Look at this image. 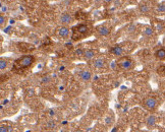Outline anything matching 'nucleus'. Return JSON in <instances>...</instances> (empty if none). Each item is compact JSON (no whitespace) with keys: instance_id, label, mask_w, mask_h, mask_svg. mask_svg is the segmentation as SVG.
<instances>
[{"instance_id":"28","label":"nucleus","mask_w":165,"mask_h":132,"mask_svg":"<svg viewBox=\"0 0 165 132\" xmlns=\"http://www.w3.org/2000/svg\"><path fill=\"white\" fill-rule=\"evenodd\" d=\"M100 1H101V0H95V3H99Z\"/></svg>"},{"instance_id":"5","label":"nucleus","mask_w":165,"mask_h":132,"mask_svg":"<svg viewBox=\"0 0 165 132\" xmlns=\"http://www.w3.org/2000/svg\"><path fill=\"white\" fill-rule=\"evenodd\" d=\"M142 34L146 39H149V40L155 39V37H156V32L154 30V28H152L150 26L144 27L143 30H142Z\"/></svg>"},{"instance_id":"17","label":"nucleus","mask_w":165,"mask_h":132,"mask_svg":"<svg viewBox=\"0 0 165 132\" xmlns=\"http://www.w3.org/2000/svg\"><path fill=\"white\" fill-rule=\"evenodd\" d=\"M156 11L158 13H165V3H160L156 6Z\"/></svg>"},{"instance_id":"18","label":"nucleus","mask_w":165,"mask_h":132,"mask_svg":"<svg viewBox=\"0 0 165 132\" xmlns=\"http://www.w3.org/2000/svg\"><path fill=\"white\" fill-rule=\"evenodd\" d=\"M7 65H8V62L7 60H4V59H1V61H0V70L3 72L4 70H5L7 68Z\"/></svg>"},{"instance_id":"12","label":"nucleus","mask_w":165,"mask_h":132,"mask_svg":"<svg viewBox=\"0 0 165 132\" xmlns=\"http://www.w3.org/2000/svg\"><path fill=\"white\" fill-rule=\"evenodd\" d=\"M95 55H96V53H95V50L93 49H88V50H86L85 53H84V59L86 61H90L92 60L93 58H95Z\"/></svg>"},{"instance_id":"1","label":"nucleus","mask_w":165,"mask_h":132,"mask_svg":"<svg viewBox=\"0 0 165 132\" xmlns=\"http://www.w3.org/2000/svg\"><path fill=\"white\" fill-rule=\"evenodd\" d=\"M91 34L90 32V28L87 26V24L84 23H81V24H77V26L73 27L72 28V40L73 41H79L88 37Z\"/></svg>"},{"instance_id":"9","label":"nucleus","mask_w":165,"mask_h":132,"mask_svg":"<svg viewBox=\"0 0 165 132\" xmlns=\"http://www.w3.org/2000/svg\"><path fill=\"white\" fill-rule=\"evenodd\" d=\"M96 32L100 36H104L105 37V36H108L109 35L110 30L106 26H103V24H101V26H98L96 28Z\"/></svg>"},{"instance_id":"30","label":"nucleus","mask_w":165,"mask_h":132,"mask_svg":"<svg viewBox=\"0 0 165 132\" xmlns=\"http://www.w3.org/2000/svg\"><path fill=\"white\" fill-rule=\"evenodd\" d=\"M130 1H136V0H130Z\"/></svg>"},{"instance_id":"3","label":"nucleus","mask_w":165,"mask_h":132,"mask_svg":"<svg viewBox=\"0 0 165 132\" xmlns=\"http://www.w3.org/2000/svg\"><path fill=\"white\" fill-rule=\"evenodd\" d=\"M117 65L120 67L122 70H125V71H129V70H131L134 68V61L131 60L129 57H120L119 60L117 61Z\"/></svg>"},{"instance_id":"27","label":"nucleus","mask_w":165,"mask_h":132,"mask_svg":"<svg viewBox=\"0 0 165 132\" xmlns=\"http://www.w3.org/2000/svg\"><path fill=\"white\" fill-rule=\"evenodd\" d=\"M104 1V3H106V4H109V3H111L113 1V0H103Z\"/></svg>"},{"instance_id":"19","label":"nucleus","mask_w":165,"mask_h":132,"mask_svg":"<svg viewBox=\"0 0 165 132\" xmlns=\"http://www.w3.org/2000/svg\"><path fill=\"white\" fill-rule=\"evenodd\" d=\"M46 127L48 129H54V128H56V123L54 121L50 120L46 123Z\"/></svg>"},{"instance_id":"8","label":"nucleus","mask_w":165,"mask_h":132,"mask_svg":"<svg viewBox=\"0 0 165 132\" xmlns=\"http://www.w3.org/2000/svg\"><path fill=\"white\" fill-rule=\"evenodd\" d=\"M110 52L112 53L113 55L115 56H118V57H121L123 54H125V50H123V48L121 46H119V45H117V46H114L110 49Z\"/></svg>"},{"instance_id":"11","label":"nucleus","mask_w":165,"mask_h":132,"mask_svg":"<svg viewBox=\"0 0 165 132\" xmlns=\"http://www.w3.org/2000/svg\"><path fill=\"white\" fill-rule=\"evenodd\" d=\"M57 34H58L60 38H63V39L67 38L69 36V28L67 27H61L58 28V31H57Z\"/></svg>"},{"instance_id":"21","label":"nucleus","mask_w":165,"mask_h":132,"mask_svg":"<svg viewBox=\"0 0 165 132\" xmlns=\"http://www.w3.org/2000/svg\"><path fill=\"white\" fill-rule=\"evenodd\" d=\"M84 53H85V51L82 50V49H77V50L75 51V55L77 57H82V56H84Z\"/></svg>"},{"instance_id":"7","label":"nucleus","mask_w":165,"mask_h":132,"mask_svg":"<svg viewBox=\"0 0 165 132\" xmlns=\"http://www.w3.org/2000/svg\"><path fill=\"white\" fill-rule=\"evenodd\" d=\"M91 78H92V73L89 70H82L80 73V79L84 82L89 81Z\"/></svg>"},{"instance_id":"6","label":"nucleus","mask_w":165,"mask_h":132,"mask_svg":"<svg viewBox=\"0 0 165 132\" xmlns=\"http://www.w3.org/2000/svg\"><path fill=\"white\" fill-rule=\"evenodd\" d=\"M59 23L62 24V26H67L73 22V18L68 13H62L59 16Z\"/></svg>"},{"instance_id":"15","label":"nucleus","mask_w":165,"mask_h":132,"mask_svg":"<svg viewBox=\"0 0 165 132\" xmlns=\"http://www.w3.org/2000/svg\"><path fill=\"white\" fill-rule=\"evenodd\" d=\"M146 124L148 127H153L156 124V117L154 115H150L148 116V118L146 119Z\"/></svg>"},{"instance_id":"4","label":"nucleus","mask_w":165,"mask_h":132,"mask_svg":"<svg viewBox=\"0 0 165 132\" xmlns=\"http://www.w3.org/2000/svg\"><path fill=\"white\" fill-rule=\"evenodd\" d=\"M143 105H144V107H145L147 110L154 111L158 107V101L156 100L155 98H153V97H148V98L145 99V100H144Z\"/></svg>"},{"instance_id":"2","label":"nucleus","mask_w":165,"mask_h":132,"mask_svg":"<svg viewBox=\"0 0 165 132\" xmlns=\"http://www.w3.org/2000/svg\"><path fill=\"white\" fill-rule=\"evenodd\" d=\"M34 61H35V58L32 55H26L16 60L15 65L19 69H27L34 63Z\"/></svg>"},{"instance_id":"22","label":"nucleus","mask_w":165,"mask_h":132,"mask_svg":"<svg viewBox=\"0 0 165 132\" xmlns=\"http://www.w3.org/2000/svg\"><path fill=\"white\" fill-rule=\"evenodd\" d=\"M5 23H6V18H4L3 15H1V16H0V24H1V26H3V24Z\"/></svg>"},{"instance_id":"25","label":"nucleus","mask_w":165,"mask_h":132,"mask_svg":"<svg viewBox=\"0 0 165 132\" xmlns=\"http://www.w3.org/2000/svg\"><path fill=\"white\" fill-rule=\"evenodd\" d=\"M0 131L1 132H7V131H9V129H7V127H4V125H2L1 127H0Z\"/></svg>"},{"instance_id":"10","label":"nucleus","mask_w":165,"mask_h":132,"mask_svg":"<svg viewBox=\"0 0 165 132\" xmlns=\"http://www.w3.org/2000/svg\"><path fill=\"white\" fill-rule=\"evenodd\" d=\"M93 67L96 69H102L105 66V59L103 58H97L93 61Z\"/></svg>"},{"instance_id":"16","label":"nucleus","mask_w":165,"mask_h":132,"mask_svg":"<svg viewBox=\"0 0 165 132\" xmlns=\"http://www.w3.org/2000/svg\"><path fill=\"white\" fill-rule=\"evenodd\" d=\"M139 9H140V11H141V13H143V14H148L150 12V7L146 3L141 4V5L139 6Z\"/></svg>"},{"instance_id":"23","label":"nucleus","mask_w":165,"mask_h":132,"mask_svg":"<svg viewBox=\"0 0 165 132\" xmlns=\"http://www.w3.org/2000/svg\"><path fill=\"white\" fill-rule=\"evenodd\" d=\"M7 6L6 5H4V4H1V13H4V12H6L7 11Z\"/></svg>"},{"instance_id":"14","label":"nucleus","mask_w":165,"mask_h":132,"mask_svg":"<svg viewBox=\"0 0 165 132\" xmlns=\"http://www.w3.org/2000/svg\"><path fill=\"white\" fill-rule=\"evenodd\" d=\"M154 30L157 34H162V33H164V31H165V26L161 22H156Z\"/></svg>"},{"instance_id":"20","label":"nucleus","mask_w":165,"mask_h":132,"mask_svg":"<svg viewBox=\"0 0 165 132\" xmlns=\"http://www.w3.org/2000/svg\"><path fill=\"white\" fill-rule=\"evenodd\" d=\"M157 72H158V74H160V75L165 76V65H162V66H160V67H158Z\"/></svg>"},{"instance_id":"26","label":"nucleus","mask_w":165,"mask_h":132,"mask_svg":"<svg viewBox=\"0 0 165 132\" xmlns=\"http://www.w3.org/2000/svg\"><path fill=\"white\" fill-rule=\"evenodd\" d=\"M64 69H65L64 66H59V67H58V71H59V72H62Z\"/></svg>"},{"instance_id":"29","label":"nucleus","mask_w":165,"mask_h":132,"mask_svg":"<svg viewBox=\"0 0 165 132\" xmlns=\"http://www.w3.org/2000/svg\"><path fill=\"white\" fill-rule=\"evenodd\" d=\"M164 47H165V39H164Z\"/></svg>"},{"instance_id":"24","label":"nucleus","mask_w":165,"mask_h":132,"mask_svg":"<svg viewBox=\"0 0 165 132\" xmlns=\"http://www.w3.org/2000/svg\"><path fill=\"white\" fill-rule=\"evenodd\" d=\"M135 31H136V26H134V24H130V28H129V32L130 33H133Z\"/></svg>"},{"instance_id":"13","label":"nucleus","mask_w":165,"mask_h":132,"mask_svg":"<svg viewBox=\"0 0 165 132\" xmlns=\"http://www.w3.org/2000/svg\"><path fill=\"white\" fill-rule=\"evenodd\" d=\"M155 57L160 61H165V48H160L155 51Z\"/></svg>"}]
</instances>
